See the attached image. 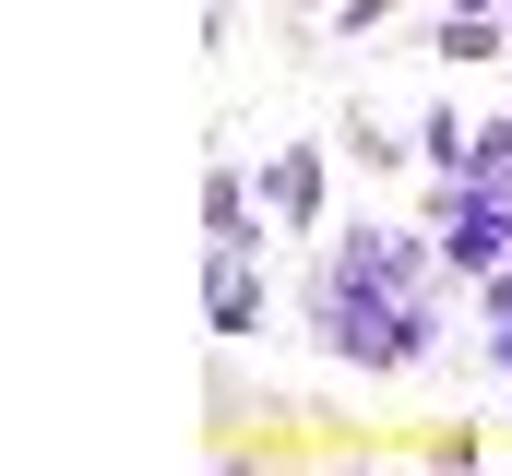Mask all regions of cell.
<instances>
[{"label": "cell", "mask_w": 512, "mask_h": 476, "mask_svg": "<svg viewBox=\"0 0 512 476\" xmlns=\"http://www.w3.org/2000/svg\"><path fill=\"white\" fill-rule=\"evenodd\" d=\"M203 310H215V334H262V274H251V238H215Z\"/></svg>", "instance_id": "2"}, {"label": "cell", "mask_w": 512, "mask_h": 476, "mask_svg": "<svg viewBox=\"0 0 512 476\" xmlns=\"http://www.w3.org/2000/svg\"><path fill=\"white\" fill-rule=\"evenodd\" d=\"M203 227H215V238H262V227H251V179H239V167L203 179Z\"/></svg>", "instance_id": "4"}, {"label": "cell", "mask_w": 512, "mask_h": 476, "mask_svg": "<svg viewBox=\"0 0 512 476\" xmlns=\"http://www.w3.org/2000/svg\"><path fill=\"white\" fill-rule=\"evenodd\" d=\"M262 203H274L286 227H310V215H322V155H310V143L274 155V167H262Z\"/></svg>", "instance_id": "3"}, {"label": "cell", "mask_w": 512, "mask_h": 476, "mask_svg": "<svg viewBox=\"0 0 512 476\" xmlns=\"http://www.w3.org/2000/svg\"><path fill=\"white\" fill-rule=\"evenodd\" d=\"M441 48H453V60H489V48H501V24L465 0V12H441Z\"/></svg>", "instance_id": "5"}, {"label": "cell", "mask_w": 512, "mask_h": 476, "mask_svg": "<svg viewBox=\"0 0 512 476\" xmlns=\"http://www.w3.org/2000/svg\"><path fill=\"white\" fill-rule=\"evenodd\" d=\"M310 334H322V357H346V369H417V357L441 346V298H393L382 274H358L334 250L310 274Z\"/></svg>", "instance_id": "1"}]
</instances>
